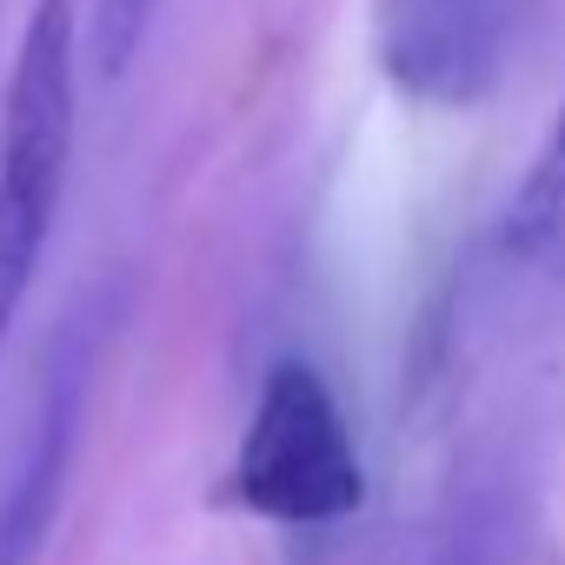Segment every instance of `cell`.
<instances>
[{"label": "cell", "mask_w": 565, "mask_h": 565, "mask_svg": "<svg viewBox=\"0 0 565 565\" xmlns=\"http://www.w3.org/2000/svg\"><path fill=\"white\" fill-rule=\"evenodd\" d=\"M81 8L34 0L8 87H0V294H34L81 140Z\"/></svg>", "instance_id": "cell-1"}, {"label": "cell", "mask_w": 565, "mask_h": 565, "mask_svg": "<svg viewBox=\"0 0 565 565\" xmlns=\"http://www.w3.org/2000/svg\"><path fill=\"white\" fill-rule=\"evenodd\" d=\"M226 505L266 525H340L366 499V459L333 380L313 360H273L220 479Z\"/></svg>", "instance_id": "cell-2"}, {"label": "cell", "mask_w": 565, "mask_h": 565, "mask_svg": "<svg viewBox=\"0 0 565 565\" xmlns=\"http://www.w3.org/2000/svg\"><path fill=\"white\" fill-rule=\"evenodd\" d=\"M81 406H87V347H61L41 386V406L28 419V446L0 486V565H34L61 492H67V466H74V439H81Z\"/></svg>", "instance_id": "cell-3"}, {"label": "cell", "mask_w": 565, "mask_h": 565, "mask_svg": "<svg viewBox=\"0 0 565 565\" xmlns=\"http://www.w3.org/2000/svg\"><path fill=\"white\" fill-rule=\"evenodd\" d=\"M499 246L519 266H545V259L565 253V94H558V107H552V120H545L512 200H505Z\"/></svg>", "instance_id": "cell-4"}, {"label": "cell", "mask_w": 565, "mask_h": 565, "mask_svg": "<svg viewBox=\"0 0 565 565\" xmlns=\"http://www.w3.org/2000/svg\"><path fill=\"white\" fill-rule=\"evenodd\" d=\"M153 14H160V0H94L87 8V54H94L100 81L134 74V61L147 54Z\"/></svg>", "instance_id": "cell-5"}, {"label": "cell", "mask_w": 565, "mask_h": 565, "mask_svg": "<svg viewBox=\"0 0 565 565\" xmlns=\"http://www.w3.org/2000/svg\"><path fill=\"white\" fill-rule=\"evenodd\" d=\"M14 320H21V307H14V300H0V353H8V333H14Z\"/></svg>", "instance_id": "cell-6"}]
</instances>
